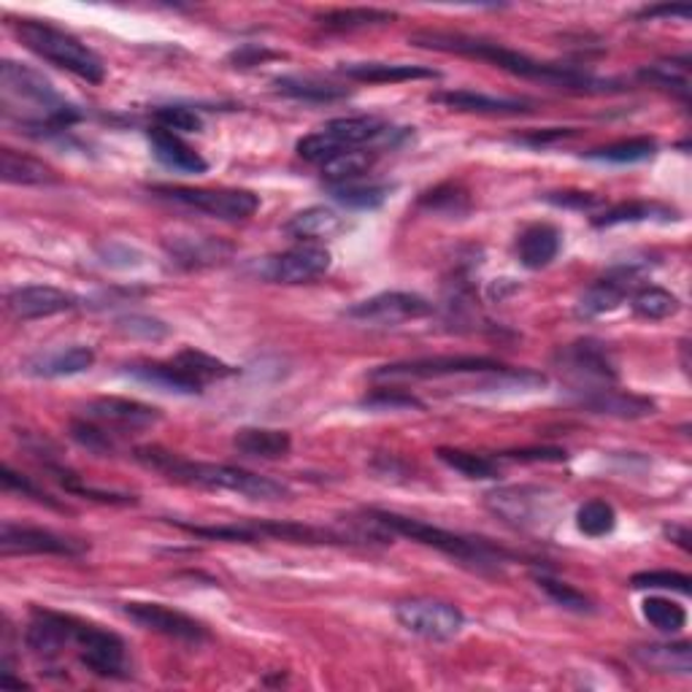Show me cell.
<instances>
[{
    "label": "cell",
    "instance_id": "8fae6325",
    "mask_svg": "<svg viewBox=\"0 0 692 692\" xmlns=\"http://www.w3.org/2000/svg\"><path fill=\"white\" fill-rule=\"evenodd\" d=\"M400 628L428 641H452L463 630L465 617L454 604L436 598H411L396 606Z\"/></svg>",
    "mask_w": 692,
    "mask_h": 692
},
{
    "label": "cell",
    "instance_id": "681fc988",
    "mask_svg": "<svg viewBox=\"0 0 692 692\" xmlns=\"http://www.w3.org/2000/svg\"><path fill=\"white\" fill-rule=\"evenodd\" d=\"M155 123L162 130L171 133H200L203 130V119L198 117L192 108L185 106H160L155 112Z\"/></svg>",
    "mask_w": 692,
    "mask_h": 692
},
{
    "label": "cell",
    "instance_id": "4fadbf2b",
    "mask_svg": "<svg viewBox=\"0 0 692 692\" xmlns=\"http://www.w3.org/2000/svg\"><path fill=\"white\" fill-rule=\"evenodd\" d=\"M333 254L319 241H301L287 252L269 258L263 265V276L276 284H306L325 276L331 271Z\"/></svg>",
    "mask_w": 692,
    "mask_h": 692
},
{
    "label": "cell",
    "instance_id": "cb8c5ba5",
    "mask_svg": "<svg viewBox=\"0 0 692 692\" xmlns=\"http://www.w3.org/2000/svg\"><path fill=\"white\" fill-rule=\"evenodd\" d=\"M95 366V352L90 346H69V349L46 352L35 355L25 363V374L39 376V379H63V376H76L90 371Z\"/></svg>",
    "mask_w": 692,
    "mask_h": 692
},
{
    "label": "cell",
    "instance_id": "9f6ffc18",
    "mask_svg": "<svg viewBox=\"0 0 692 692\" xmlns=\"http://www.w3.org/2000/svg\"><path fill=\"white\" fill-rule=\"evenodd\" d=\"M265 57H273V52L269 50H260V46H241V50H235L233 54H230V63H239L241 69H249V65H258V60L263 63Z\"/></svg>",
    "mask_w": 692,
    "mask_h": 692
},
{
    "label": "cell",
    "instance_id": "74e56055",
    "mask_svg": "<svg viewBox=\"0 0 692 692\" xmlns=\"http://www.w3.org/2000/svg\"><path fill=\"white\" fill-rule=\"evenodd\" d=\"M439 460L447 469L463 473L469 479H497V460L487 458V454L465 452V449H439Z\"/></svg>",
    "mask_w": 692,
    "mask_h": 692
},
{
    "label": "cell",
    "instance_id": "60d3db41",
    "mask_svg": "<svg viewBox=\"0 0 692 692\" xmlns=\"http://www.w3.org/2000/svg\"><path fill=\"white\" fill-rule=\"evenodd\" d=\"M641 615L649 625H652V628H658L660 633H668V636L679 633V630L688 625V611H684V606L673 604V600H668V598H658V595L643 600Z\"/></svg>",
    "mask_w": 692,
    "mask_h": 692
},
{
    "label": "cell",
    "instance_id": "11a10c76",
    "mask_svg": "<svg viewBox=\"0 0 692 692\" xmlns=\"http://www.w3.org/2000/svg\"><path fill=\"white\" fill-rule=\"evenodd\" d=\"M658 17H679V20H688L690 6H649V9L639 11V20H658Z\"/></svg>",
    "mask_w": 692,
    "mask_h": 692
},
{
    "label": "cell",
    "instance_id": "277c9868",
    "mask_svg": "<svg viewBox=\"0 0 692 692\" xmlns=\"http://www.w3.org/2000/svg\"><path fill=\"white\" fill-rule=\"evenodd\" d=\"M366 520L374 527H379V531H390V536H406L417 544L433 546L441 555L452 557L460 566H469L471 570H479V574H495L506 563V555L501 549H495L493 544L482 542V538L460 536V533L444 531V527H436L430 522L406 517V514L371 508V512H366Z\"/></svg>",
    "mask_w": 692,
    "mask_h": 692
},
{
    "label": "cell",
    "instance_id": "ba28073f",
    "mask_svg": "<svg viewBox=\"0 0 692 692\" xmlns=\"http://www.w3.org/2000/svg\"><path fill=\"white\" fill-rule=\"evenodd\" d=\"M503 363L490 360V357H465V355H444V357H420V360L390 363L371 371V381L376 385H398V381H428V379H449V376H484L497 371Z\"/></svg>",
    "mask_w": 692,
    "mask_h": 692
},
{
    "label": "cell",
    "instance_id": "7402d4cb",
    "mask_svg": "<svg viewBox=\"0 0 692 692\" xmlns=\"http://www.w3.org/2000/svg\"><path fill=\"white\" fill-rule=\"evenodd\" d=\"M338 74L352 78V82H368V84H398V82H420V78H439L441 74L428 65L415 63H342Z\"/></svg>",
    "mask_w": 692,
    "mask_h": 692
},
{
    "label": "cell",
    "instance_id": "f907efd6",
    "mask_svg": "<svg viewBox=\"0 0 692 692\" xmlns=\"http://www.w3.org/2000/svg\"><path fill=\"white\" fill-rule=\"evenodd\" d=\"M117 327L130 338H144V342H160L166 338L168 325L157 317H147V314H130V317L117 319Z\"/></svg>",
    "mask_w": 692,
    "mask_h": 692
},
{
    "label": "cell",
    "instance_id": "f5cc1de1",
    "mask_svg": "<svg viewBox=\"0 0 692 692\" xmlns=\"http://www.w3.org/2000/svg\"><path fill=\"white\" fill-rule=\"evenodd\" d=\"M568 454L563 449H517L506 452L503 460H517V463H563Z\"/></svg>",
    "mask_w": 692,
    "mask_h": 692
},
{
    "label": "cell",
    "instance_id": "5b68a950",
    "mask_svg": "<svg viewBox=\"0 0 692 692\" xmlns=\"http://www.w3.org/2000/svg\"><path fill=\"white\" fill-rule=\"evenodd\" d=\"M14 33L30 52L39 54L46 63L57 65V69L69 71L90 84H101L106 78V65L103 60L90 50L87 44L76 39V35L65 33V30L50 25V22L39 20H17Z\"/></svg>",
    "mask_w": 692,
    "mask_h": 692
},
{
    "label": "cell",
    "instance_id": "6f0895ef",
    "mask_svg": "<svg viewBox=\"0 0 692 692\" xmlns=\"http://www.w3.org/2000/svg\"><path fill=\"white\" fill-rule=\"evenodd\" d=\"M574 130H552V133H536V136H525L522 144H533V147H544V144L555 141V138H566Z\"/></svg>",
    "mask_w": 692,
    "mask_h": 692
},
{
    "label": "cell",
    "instance_id": "d4e9b609",
    "mask_svg": "<svg viewBox=\"0 0 692 692\" xmlns=\"http://www.w3.org/2000/svg\"><path fill=\"white\" fill-rule=\"evenodd\" d=\"M436 103H444L447 108L469 114H525L531 112V103L520 98H497V95H484L476 90H449V93H436Z\"/></svg>",
    "mask_w": 692,
    "mask_h": 692
},
{
    "label": "cell",
    "instance_id": "6da1fadb",
    "mask_svg": "<svg viewBox=\"0 0 692 692\" xmlns=\"http://www.w3.org/2000/svg\"><path fill=\"white\" fill-rule=\"evenodd\" d=\"M411 44L422 46V50H436L447 54H460V57L484 60V63L495 65V69L508 71V74L520 78H531V82L549 84L557 90H574V93H609L615 82L609 78H598L585 71L568 69V65H552L538 63V60L527 57L517 50L497 44V41L479 39V35L465 33H444V30H420L411 35Z\"/></svg>",
    "mask_w": 692,
    "mask_h": 692
},
{
    "label": "cell",
    "instance_id": "e0dca14e",
    "mask_svg": "<svg viewBox=\"0 0 692 692\" xmlns=\"http://www.w3.org/2000/svg\"><path fill=\"white\" fill-rule=\"evenodd\" d=\"M74 306L76 297L52 284H25L6 295V312L20 322L54 317V314L71 312Z\"/></svg>",
    "mask_w": 692,
    "mask_h": 692
},
{
    "label": "cell",
    "instance_id": "2e32d148",
    "mask_svg": "<svg viewBox=\"0 0 692 692\" xmlns=\"http://www.w3.org/2000/svg\"><path fill=\"white\" fill-rule=\"evenodd\" d=\"M125 617L136 622L138 628L151 630V633L168 636V639L185 643H203L209 641V630L198 619L181 615V611L168 609L162 604H144V600H130L123 606Z\"/></svg>",
    "mask_w": 692,
    "mask_h": 692
},
{
    "label": "cell",
    "instance_id": "e575fe53",
    "mask_svg": "<svg viewBox=\"0 0 692 692\" xmlns=\"http://www.w3.org/2000/svg\"><path fill=\"white\" fill-rule=\"evenodd\" d=\"M658 151V141L654 138H628V141H617L609 144V147H600L587 151L590 160H600V162H611V166H633V162H643Z\"/></svg>",
    "mask_w": 692,
    "mask_h": 692
},
{
    "label": "cell",
    "instance_id": "bcb514c9",
    "mask_svg": "<svg viewBox=\"0 0 692 692\" xmlns=\"http://www.w3.org/2000/svg\"><path fill=\"white\" fill-rule=\"evenodd\" d=\"M71 439H74L78 447L87 449V452L103 454V458L117 452V441H114L112 430H106L98 422L87 420V417H84V420L71 422Z\"/></svg>",
    "mask_w": 692,
    "mask_h": 692
},
{
    "label": "cell",
    "instance_id": "836d02e7",
    "mask_svg": "<svg viewBox=\"0 0 692 692\" xmlns=\"http://www.w3.org/2000/svg\"><path fill=\"white\" fill-rule=\"evenodd\" d=\"M374 166V151L366 149H352L344 151V155L333 157L327 160L322 168V179L327 181V187H344V185H355L363 174L371 171Z\"/></svg>",
    "mask_w": 692,
    "mask_h": 692
},
{
    "label": "cell",
    "instance_id": "91938a15",
    "mask_svg": "<svg viewBox=\"0 0 692 692\" xmlns=\"http://www.w3.org/2000/svg\"><path fill=\"white\" fill-rule=\"evenodd\" d=\"M444 200H447L449 206H454V211H458V200H465V198H463V196H458V192H452V196L444 198ZM422 203H430V206H433V209H439V206H441V192H439V190L430 192V198H424Z\"/></svg>",
    "mask_w": 692,
    "mask_h": 692
},
{
    "label": "cell",
    "instance_id": "d590c367",
    "mask_svg": "<svg viewBox=\"0 0 692 692\" xmlns=\"http://www.w3.org/2000/svg\"><path fill=\"white\" fill-rule=\"evenodd\" d=\"M630 308L641 319H668L679 312V297L663 287H641L630 295Z\"/></svg>",
    "mask_w": 692,
    "mask_h": 692
},
{
    "label": "cell",
    "instance_id": "c3c4849f",
    "mask_svg": "<svg viewBox=\"0 0 692 692\" xmlns=\"http://www.w3.org/2000/svg\"><path fill=\"white\" fill-rule=\"evenodd\" d=\"M363 409L374 411H409V409H422V400H417L409 392L398 390V387H379L371 396L360 400Z\"/></svg>",
    "mask_w": 692,
    "mask_h": 692
},
{
    "label": "cell",
    "instance_id": "ab89813d",
    "mask_svg": "<svg viewBox=\"0 0 692 692\" xmlns=\"http://www.w3.org/2000/svg\"><path fill=\"white\" fill-rule=\"evenodd\" d=\"M396 20V11L385 9H336L322 17V25L327 30H363Z\"/></svg>",
    "mask_w": 692,
    "mask_h": 692
},
{
    "label": "cell",
    "instance_id": "f546056e",
    "mask_svg": "<svg viewBox=\"0 0 692 692\" xmlns=\"http://www.w3.org/2000/svg\"><path fill=\"white\" fill-rule=\"evenodd\" d=\"M342 230V217L333 209H325V206H312V209H303L284 224V233L293 235L297 241H319L331 239Z\"/></svg>",
    "mask_w": 692,
    "mask_h": 692
},
{
    "label": "cell",
    "instance_id": "9a60e30c",
    "mask_svg": "<svg viewBox=\"0 0 692 692\" xmlns=\"http://www.w3.org/2000/svg\"><path fill=\"white\" fill-rule=\"evenodd\" d=\"M90 546L76 538L60 536V533L46 531V527L17 525V522H3L0 527V552L6 557L11 555H57V557H82Z\"/></svg>",
    "mask_w": 692,
    "mask_h": 692
},
{
    "label": "cell",
    "instance_id": "603a6c76",
    "mask_svg": "<svg viewBox=\"0 0 692 692\" xmlns=\"http://www.w3.org/2000/svg\"><path fill=\"white\" fill-rule=\"evenodd\" d=\"M149 147L151 155L162 162L166 168L179 174H206L209 171V162L200 157V151H196L179 133L162 130V127H151L149 130Z\"/></svg>",
    "mask_w": 692,
    "mask_h": 692
},
{
    "label": "cell",
    "instance_id": "8d00e7d4",
    "mask_svg": "<svg viewBox=\"0 0 692 692\" xmlns=\"http://www.w3.org/2000/svg\"><path fill=\"white\" fill-rule=\"evenodd\" d=\"M176 366L181 368L187 376H192V379L198 381V385H209V381L214 379H224V376H233L235 368H230L228 363L217 360V357L206 355V352H198V349H181L179 355L174 357Z\"/></svg>",
    "mask_w": 692,
    "mask_h": 692
},
{
    "label": "cell",
    "instance_id": "f6af8a7d",
    "mask_svg": "<svg viewBox=\"0 0 692 692\" xmlns=\"http://www.w3.org/2000/svg\"><path fill=\"white\" fill-rule=\"evenodd\" d=\"M654 217H663V220H668V217H671V211L663 209V206H658V203H643V200H633V203L615 206V209H609L606 214H600L598 220H593V224L595 228H611V224L643 222V220H654Z\"/></svg>",
    "mask_w": 692,
    "mask_h": 692
},
{
    "label": "cell",
    "instance_id": "816d5d0a",
    "mask_svg": "<svg viewBox=\"0 0 692 692\" xmlns=\"http://www.w3.org/2000/svg\"><path fill=\"white\" fill-rule=\"evenodd\" d=\"M0 479H3V490H14V493H22V495L33 497V501L44 503V506L60 508V512H63V506H60V503L54 501L50 493H44V490H41L39 484L30 482V479L22 476V473H17L14 469H11V465H3V476H0Z\"/></svg>",
    "mask_w": 692,
    "mask_h": 692
},
{
    "label": "cell",
    "instance_id": "f1b7e54d",
    "mask_svg": "<svg viewBox=\"0 0 692 692\" xmlns=\"http://www.w3.org/2000/svg\"><path fill=\"white\" fill-rule=\"evenodd\" d=\"M0 179H3L6 185L33 187V185H54V181H57V174H54L46 162L6 147L0 149Z\"/></svg>",
    "mask_w": 692,
    "mask_h": 692
},
{
    "label": "cell",
    "instance_id": "ee69618b",
    "mask_svg": "<svg viewBox=\"0 0 692 692\" xmlns=\"http://www.w3.org/2000/svg\"><path fill=\"white\" fill-rule=\"evenodd\" d=\"M333 198L338 203L346 206V209H355V211H374L390 198V187H381V185H344V187H331Z\"/></svg>",
    "mask_w": 692,
    "mask_h": 692
},
{
    "label": "cell",
    "instance_id": "83f0119b",
    "mask_svg": "<svg viewBox=\"0 0 692 692\" xmlns=\"http://www.w3.org/2000/svg\"><path fill=\"white\" fill-rule=\"evenodd\" d=\"M633 658L643 668L658 673H677V677H690L692 671V647L688 641L677 643H647L636 647Z\"/></svg>",
    "mask_w": 692,
    "mask_h": 692
},
{
    "label": "cell",
    "instance_id": "9c48e42d",
    "mask_svg": "<svg viewBox=\"0 0 692 692\" xmlns=\"http://www.w3.org/2000/svg\"><path fill=\"white\" fill-rule=\"evenodd\" d=\"M160 198L196 209L222 222L249 220L260 209V198L249 190H211V187H155Z\"/></svg>",
    "mask_w": 692,
    "mask_h": 692
},
{
    "label": "cell",
    "instance_id": "f35d334b",
    "mask_svg": "<svg viewBox=\"0 0 692 692\" xmlns=\"http://www.w3.org/2000/svg\"><path fill=\"white\" fill-rule=\"evenodd\" d=\"M641 82L654 84V87L668 90L673 93L677 98H682L684 103L690 101V69L688 65H679V63H654L649 69L639 71Z\"/></svg>",
    "mask_w": 692,
    "mask_h": 692
},
{
    "label": "cell",
    "instance_id": "7dc6e473",
    "mask_svg": "<svg viewBox=\"0 0 692 692\" xmlns=\"http://www.w3.org/2000/svg\"><path fill=\"white\" fill-rule=\"evenodd\" d=\"M690 576L679 574V570H643L630 579L633 590H671L679 595H690Z\"/></svg>",
    "mask_w": 692,
    "mask_h": 692
},
{
    "label": "cell",
    "instance_id": "db71d44e",
    "mask_svg": "<svg viewBox=\"0 0 692 692\" xmlns=\"http://www.w3.org/2000/svg\"><path fill=\"white\" fill-rule=\"evenodd\" d=\"M549 200L557 206H574V209H593L600 203V198L590 192H557V196H549Z\"/></svg>",
    "mask_w": 692,
    "mask_h": 692
},
{
    "label": "cell",
    "instance_id": "4316f807",
    "mask_svg": "<svg viewBox=\"0 0 692 692\" xmlns=\"http://www.w3.org/2000/svg\"><path fill=\"white\" fill-rule=\"evenodd\" d=\"M233 447L239 454L260 460H279L293 449L287 430L276 428H241L233 436Z\"/></svg>",
    "mask_w": 692,
    "mask_h": 692
},
{
    "label": "cell",
    "instance_id": "680465c9",
    "mask_svg": "<svg viewBox=\"0 0 692 692\" xmlns=\"http://www.w3.org/2000/svg\"><path fill=\"white\" fill-rule=\"evenodd\" d=\"M665 536L671 538V542H677L679 546H682L684 552H690V531L688 527H665Z\"/></svg>",
    "mask_w": 692,
    "mask_h": 692
},
{
    "label": "cell",
    "instance_id": "44dd1931",
    "mask_svg": "<svg viewBox=\"0 0 692 692\" xmlns=\"http://www.w3.org/2000/svg\"><path fill=\"white\" fill-rule=\"evenodd\" d=\"M576 403L585 411L615 417V420H643V417H652L658 411V403L652 398L639 396V392L617 390V387H604V390L576 396Z\"/></svg>",
    "mask_w": 692,
    "mask_h": 692
},
{
    "label": "cell",
    "instance_id": "484cf974",
    "mask_svg": "<svg viewBox=\"0 0 692 692\" xmlns=\"http://www.w3.org/2000/svg\"><path fill=\"white\" fill-rule=\"evenodd\" d=\"M560 230L552 228V224H533L517 241L520 263L531 271H542L546 265H552V260L560 254Z\"/></svg>",
    "mask_w": 692,
    "mask_h": 692
},
{
    "label": "cell",
    "instance_id": "52a82bcc",
    "mask_svg": "<svg viewBox=\"0 0 692 692\" xmlns=\"http://www.w3.org/2000/svg\"><path fill=\"white\" fill-rule=\"evenodd\" d=\"M555 366L566 376L576 396L615 387L619 379L615 357L606 349V344L595 342V338H581V342L563 346L555 355Z\"/></svg>",
    "mask_w": 692,
    "mask_h": 692
},
{
    "label": "cell",
    "instance_id": "1f68e13d",
    "mask_svg": "<svg viewBox=\"0 0 692 692\" xmlns=\"http://www.w3.org/2000/svg\"><path fill=\"white\" fill-rule=\"evenodd\" d=\"M130 374L147 385L162 387L168 392H181V396H198L203 392V385H198L192 376L181 371L176 363H147V366H130Z\"/></svg>",
    "mask_w": 692,
    "mask_h": 692
},
{
    "label": "cell",
    "instance_id": "d6a6232c",
    "mask_svg": "<svg viewBox=\"0 0 692 692\" xmlns=\"http://www.w3.org/2000/svg\"><path fill=\"white\" fill-rule=\"evenodd\" d=\"M168 252L185 269H203V265L220 263L230 247L214 239H174L168 244Z\"/></svg>",
    "mask_w": 692,
    "mask_h": 692
},
{
    "label": "cell",
    "instance_id": "30bf717a",
    "mask_svg": "<svg viewBox=\"0 0 692 692\" xmlns=\"http://www.w3.org/2000/svg\"><path fill=\"white\" fill-rule=\"evenodd\" d=\"M74 647L78 654V663L87 668L90 673H95V677L103 679L127 677V647L117 633H112V630L76 619Z\"/></svg>",
    "mask_w": 692,
    "mask_h": 692
},
{
    "label": "cell",
    "instance_id": "d6986e66",
    "mask_svg": "<svg viewBox=\"0 0 692 692\" xmlns=\"http://www.w3.org/2000/svg\"><path fill=\"white\" fill-rule=\"evenodd\" d=\"M84 417L93 422H98L108 430L112 428H123V430H144L151 428L162 420L160 409L155 406L141 403V400H130V398H95L84 406Z\"/></svg>",
    "mask_w": 692,
    "mask_h": 692
},
{
    "label": "cell",
    "instance_id": "ffe728a7",
    "mask_svg": "<svg viewBox=\"0 0 692 692\" xmlns=\"http://www.w3.org/2000/svg\"><path fill=\"white\" fill-rule=\"evenodd\" d=\"M636 279L639 273L633 269H619L606 273L604 279L593 282L590 287L581 293L579 301H576V317L579 319H595V317H604V314L615 312L625 303V297L633 295L636 287Z\"/></svg>",
    "mask_w": 692,
    "mask_h": 692
},
{
    "label": "cell",
    "instance_id": "8992f818",
    "mask_svg": "<svg viewBox=\"0 0 692 692\" xmlns=\"http://www.w3.org/2000/svg\"><path fill=\"white\" fill-rule=\"evenodd\" d=\"M390 125L381 123L379 117H338L322 125L319 130L308 133L295 144V151L301 160L314 162V166H325L333 157L344 155V151L363 149L366 144L390 141L396 136Z\"/></svg>",
    "mask_w": 692,
    "mask_h": 692
},
{
    "label": "cell",
    "instance_id": "7a4b0ae2",
    "mask_svg": "<svg viewBox=\"0 0 692 692\" xmlns=\"http://www.w3.org/2000/svg\"><path fill=\"white\" fill-rule=\"evenodd\" d=\"M0 112L25 130H69L82 119L54 84L33 65L3 60L0 63Z\"/></svg>",
    "mask_w": 692,
    "mask_h": 692
},
{
    "label": "cell",
    "instance_id": "5bb4252c",
    "mask_svg": "<svg viewBox=\"0 0 692 692\" xmlns=\"http://www.w3.org/2000/svg\"><path fill=\"white\" fill-rule=\"evenodd\" d=\"M430 312H433V303L417 293H379L355 303V306L346 308L344 314L349 319L363 322V325L392 327L400 325V322L428 317Z\"/></svg>",
    "mask_w": 692,
    "mask_h": 692
},
{
    "label": "cell",
    "instance_id": "3957f363",
    "mask_svg": "<svg viewBox=\"0 0 692 692\" xmlns=\"http://www.w3.org/2000/svg\"><path fill=\"white\" fill-rule=\"evenodd\" d=\"M133 458L144 469L162 473L171 482L190 484V487L224 490V493L244 495L249 501H279L287 495V487L269 476L224 463H198V460H187L162 447H138Z\"/></svg>",
    "mask_w": 692,
    "mask_h": 692
},
{
    "label": "cell",
    "instance_id": "7c38bea8",
    "mask_svg": "<svg viewBox=\"0 0 692 692\" xmlns=\"http://www.w3.org/2000/svg\"><path fill=\"white\" fill-rule=\"evenodd\" d=\"M546 495H549V490L525 487V484L522 487H501L487 493V508L508 525L522 527V531H536L552 517V508H555L552 497Z\"/></svg>",
    "mask_w": 692,
    "mask_h": 692
},
{
    "label": "cell",
    "instance_id": "4dcf8cb0",
    "mask_svg": "<svg viewBox=\"0 0 692 692\" xmlns=\"http://www.w3.org/2000/svg\"><path fill=\"white\" fill-rule=\"evenodd\" d=\"M273 87H276V93L303 103H333L349 95L346 87H338V84L317 76H279Z\"/></svg>",
    "mask_w": 692,
    "mask_h": 692
},
{
    "label": "cell",
    "instance_id": "ac0fdd59",
    "mask_svg": "<svg viewBox=\"0 0 692 692\" xmlns=\"http://www.w3.org/2000/svg\"><path fill=\"white\" fill-rule=\"evenodd\" d=\"M74 630H76V617L57 615V611H46V609H35L28 622L25 643L35 658L52 660V658H57V654H63L69 647H74Z\"/></svg>",
    "mask_w": 692,
    "mask_h": 692
},
{
    "label": "cell",
    "instance_id": "7bdbcfd3",
    "mask_svg": "<svg viewBox=\"0 0 692 692\" xmlns=\"http://www.w3.org/2000/svg\"><path fill=\"white\" fill-rule=\"evenodd\" d=\"M538 587L549 595V600H555L560 609L566 611H574V615H593L595 611V604L590 595H585L581 590H576V587L566 585V581L555 579V576H546L542 574L538 576Z\"/></svg>",
    "mask_w": 692,
    "mask_h": 692
},
{
    "label": "cell",
    "instance_id": "b9f144b4",
    "mask_svg": "<svg viewBox=\"0 0 692 692\" xmlns=\"http://www.w3.org/2000/svg\"><path fill=\"white\" fill-rule=\"evenodd\" d=\"M617 525V512L611 503L600 501V497H593V501L581 503L579 512H576V527L579 533L590 538H600V536H609Z\"/></svg>",
    "mask_w": 692,
    "mask_h": 692
}]
</instances>
